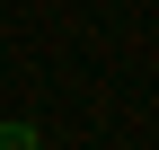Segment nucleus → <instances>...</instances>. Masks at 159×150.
<instances>
[{"instance_id":"f257e3e1","label":"nucleus","mask_w":159,"mask_h":150,"mask_svg":"<svg viewBox=\"0 0 159 150\" xmlns=\"http://www.w3.org/2000/svg\"><path fill=\"white\" fill-rule=\"evenodd\" d=\"M0 150H44V133L35 124H0Z\"/></svg>"}]
</instances>
